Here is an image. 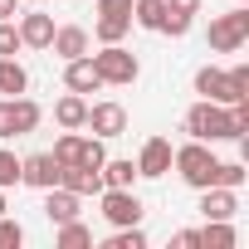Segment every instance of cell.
I'll list each match as a JSON object with an SVG mask.
<instances>
[{"mask_svg": "<svg viewBox=\"0 0 249 249\" xmlns=\"http://www.w3.org/2000/svg\"><path fill=\"white\" fill-rule=\"evenodd\" d=\"M186 132L196 142H244V132L234 127V117H230V103H210V98H200L186 112Z\"/></svg>", "mask_w": 249, "mask_h": 249, "instance_id": "6da1fadb", "label": "cell"}, {"mask_svg": "<svg viewBox=\"0 0 249 249\" xmlns=\"http://www.w3.org/2000/svg\"><path fill=\"white\" fill-rule=\"evenodd\" d=\"M171 166H176V176L191 186V191H205V186H215V171H220V161H215V152H210V142H186V147H176L171 152Z\"/></svg>", "mask_w": 249, "mask_h": 249, "instance_id": "7a4b0ae2", "label": "cell"}, {"mask_svg": "<svg viewBox=\"0 0 249 249\" xmlns=\"http://www.w3.org/2000/svg\"><path fill=\"white\" fill-rule=\"evenodd\" d=\"M196 93L210 98V103H239L249 98V69L234 64V69H200L196 73Z\"/></svg>", "mask_w": 249, "mask_h": 249, "instance_id": "3957f363", "label": "cell"}, {"mask_svg": "<svg viewBox=\"0 0 249 249\" xmlns=\"http://www.w3.org/2000/svg\"><path fill=\"white\" fill-rule=\"evenodd\" d=\"M88 59H93L103 88H107V83H112V88H127V83H137V73H142L137 54H132V49H122V44H103V49L88 54Z\"/></svg>", "mask_w": 249, "mask_h": 249, "instance_id": "277c9868", "label": "cell"}, {"mask_svg": "<svg viewBox=\"0 0 249 249\" xmlns=\"http://www.w3.org/2000/svg\"><path fill=\"white\" fill-rule=\"evenodd\" d=\"M205 39H210V49H215V54H234V49L249 39V5H234L230 15H215Z\"/></svg>", "mask_w": 249, "mask_h": 249, "instance_id": "5b68a950", "label": "cell"}, {"mask_svg": "<svg viewBox=\"0 0 249 249\" xmlns=\"http://www.w3.org/2000/svg\"><path fill=\"white\" fill-rule=\"evenodd\" d=\"M54 161L59 166H103L107 161V152H103V137H78V132H64L59 142H54Z\"/></svg>", "mask_w": 249, "mask_h": 249, "instance_id": "8992f818", "label": "cell"}, {"mask_svg": "<svg viewBox=\"0 0 249 249\" xmlns=\"http://www.w3.org/2000/svg\"><path fill=\"white\" fill-rule=\"evenodd\" d=\"M93 35L98 44H122V35L132 30V0H98V10H93Z\"/></svg>", "mask_w": 249, "mask_h": 249, "instance_id": "52a82bcc", "label": "cell"}, {"mask_svg": "<svg viewBox=\"0 0 249 249\" xmlns=\"http://www.w3.org/2000/svg\"><path fill=\"white\" fill-rule=\"evenodd\" d=\"M98 196H103V220H107L112 230H117V225H142V210H147V205H142L132 191H112V186H103Z\"/></svg>", "mask_w": 249, "mask_h": 249, "instance_id": "ba28073f", "label": "cell"}, {"mask_svg": "<svg viewBox=\"0 0 249 249\" xmlns=\"http://www.w3.org/2000/svg\"><path fill=\"white\" fill-rule=\"evenodd\" d=\"M83 127H93V137H122L127 132V107L122 103H88Z\"/></svg>", "mask_w": 249, "mask_h": 249, "instance_id": "9c48e42d", "label": "cell"}, {"mask_svg": "<svg viewBox=\"0 0 249 249\" xmlns=\"http://www.w3.org/2000/svg\"><path fill=\"white\" fill-rule=\"evenodd\" d=\"M20 186H35V191L59 186V161H54V152H35V157H25V161H20Z\"/></svg>", "mask_w": 249, "mask_h": 249, "instance_id": "30bf717a", "label": "cell"}, {"mask_svg": "<svg viewBox=\"0 0 249 249\" xmlns=\"http://www.w3.org/2000/svg\"><path fill=\"white\" fill-rule=\"evenodd\" d=\"M166 171H171V142H166V137H147L142 152H137V176L157 181V176H166Z\"/></svg>", "mask_w": 249, "mask_h": 249, "instance_id": "8fae6325", "label": "cell"}, {"mask_svg": "<svg viewBox=\"0 0 249 249\" xmlns=\"http://www.w3.org/2000/svg\"><path fill=\"white\" fill-rule=\"evenodd\" d=\"M20 39H25V49H49V39H54V15H44V10H30V15H20Z\"/></svg>", "mask_w": 249, "mask_h": 249, "instance_id": "7c38bea8", "label": "cell"}, {"mask_svg": "<svg viewBox=\"0 0 249 249\" xmlns=\"http://www.w3.org/2000/svg\"><path fill=\"white\" fill-rule=\"evenodd\" d=\"M64 83H69V93H98V88H103V78H98V69H93L88 54L64 59Z\"/></svg>", "mask_w": 249, "mask_h": 249, "instance_id": "4fadbf2b", "label": "cell"}, {"mask_svg": "<svg viewBox=\"0 0 249 249\" xmlns=\"http://www.w3.org/2000/svg\"><path fill=\"white\" fill-rule=\"evenodd\" d=\"M200 215L205 220H234L239 215V196L225 191V186H205L200 191Z\"/></svg>", "mask_w": 249, "mask_h": 249, "instance_id": "5bb4252c", "label": "cell"}, {"mask_svg": "<svg viewBox=\"0 0 249 249\" xmlns=\"http://www.w3.org/2000/svg\"><path fill=\"white\" fill-rule=\"evenodd\" d=\"M59 186L83 200V196H98V191H103V176H98L93 166H59Z\"/></svg>", "mask_w": 249, "mask_h": 249, "instance_id": "9a60e30c", "label": "cell"}, {"mask_svg": "<svg viewBox=\"0 0 249 249\" xmlns=\"http://www.w3.org/2000/svg\"><path fill=\"white\" fill-rule=\"evenodd\" d=\"M49 49L59 59H78V54H88V30L83 25H59L54 39H49Z\"/></svg>", "mask_w": 249, "mask_h": 249, "instance_id": "2e32d148", "label": "cell"}, {"mask_svg": "<svg viewBox=\"0 0 249 249\" xmlns=\"http://www.w3.org/2000/svg\"><path fill=\"white\" fill-rule=\"evenodd\" d=\"M196 10H200V0H166V20H161V35H171V39H181V35L191 30V20H196Z\"/></svg>", "mask_w": 249, "mask_h": 249, "instance_id": "e0dca14e", "label": "cell"}, {"mask_svg": "<svg viewBox=\"0 0 249 249\" xmlns=\"http://www.w3.org/2000/svg\"><path fill=\"white\" fill-rule=\"evenodd\" d=\"M83 117H88V98H83V93H64V98L54 103V122H59L64 132H78Z\"/></svg>", "mask_w": 249, "mask_h": 249, "instance_id": "ac0fdd59", "label": "cell"}, {"mask_svg": "<svg viewBox=\"0 0 249 249\" xmlns=\"http://www.w3.org/2000/svg\"><path fill=\"white\" fill-rule=\"evenodd\" d=\"M44 215H49L54 225L78 220V196H73V191H64V186H49V191H44Z\"/></svg>", "mask_w": 249, "mask_h": 249, "instance_id": "d6986e66", "label": "cell"}, {"mask_svg": "<svg viewBox=\"0 0 249 249\" xmlns=\"http://www.w3.org/2000/svg\"><path fill=\"white\" fill-rule=\"evenodd\" d=\"M10 117H15V137H30L35 127H39V117H44V107L35 103V98H10Z\"/></svg>", "mask_w": 249, "mask_h": 249, "instance_id": "ffe728a7", "label": "cell"}, {"mask_svg": "<svg viewBox=\"0 0 249 249\" xmlns=\"http://www.w3.org/2000/svg\"><path fill=\"white\" fill-rule=\"evenodd\" d=\"M98 176H103V186H112V191H132V181H137V161H127V157L103 161Z\"/></svg>", "mask_w": 249, "mask_h": 249, "instance_id": "44dd1931", "label": "cell"}, {"mask_svg": "<svg viewBox=\"0 0 249 249\" xmlns=\"http://www.w3.org/2000/svg\"><path fill=\"white\" fill-rule=\"evenodd\" d=\"M25 88H30L25 64H20V59H0V93H5V98H20Z\"/></svg>", "mask_w": 249, "mask_h": 249, "instance_id": "7402d4cb", "label": "cell"}, {"mask_svg": "<svg viewBox=\"0 0 249 249\" xmlns=\"http://www.w3.org/2000/svg\"><path fill=\"white\" fill-rule=\"evenodd\" d=\"M161 20H166V0H132V25L161 35Z\"/></svg>", "mask_w": 249, "mask_h": 249, "instance_id": "603a6c76", "label": "cell"}, {"mask_svg": "<svg viewBox=\"0 0 249 249\" xmlns=\"http://www.w3.org/2000/svg\"><path fill=\"white\" fill-rule=\"evenodd\" d=\"M54 244H59V249H88V244H93V230L78 225V220H64L59 234H54Z\"/></svg>", "mask_w": 249, "mask_h": 249, "instance_id": "cb8c5ba5", "label": "cell"}, {"mask_svg": "<svg viewBox=\"0 0 249 249\" xmlns=\"http://www.w3.org/2000/svg\"><path fill=\"white\" fill-rule=\"evenodd\" d=\"M234 225L230 220H205V230H200V244H210V249H234Z\"/></svg>", "mask_w": 249, "mask_h": 249, "instance_id": "d4e9b609", "label": "cell"}, {"mask_svg": "<svg viewBox=\"0 0 249 249\" xmlns=\"http://www.w3.org/2000/svg\"><path fill=\"white\" fill-rule=\"evenodd\" d=\"M244 181H249L244 161H220V171H215V186H225V191H239Z\"/></svg>", "mask_w": 249, "mask_h": 249, "instance_id": "484cf974", "label": "cell"}, {"mask_svg": "<svg viewBox=\"0 0 249 249\" xmlns=\"http://www.w3.org/2000/svg\"><path fill=\"white\" fill-rule=\"evenodd\" d=\"M10 186H20V157L0 147V191H10Z\"/></svg>", "mask_w": 249, "mask_h": 249, "instance_id": "4316f807", "label": "cell"}, {"mask_svg": "<svg viewBox=\"0 0 249 249\" xmlns=\"http://www.w3.org/2000/svg\"><path fill=\"white\" fill-rule=\"evenodd\" d=\"M25 49V39H20V30L10 25V20H0V59H15Z\"/></svg>", "mask_w": 249, "mask_h": 249, "instance_id": "83f0119b", "label": "cell"}, {"mask_svg": "<svg viewBox=\"0 0 249 249\" xmlns=\"http://www.w3.org/2000/svg\"><path fill=\"white\" fill-rule=\"evenodd\" d=\"M20 244H25V230H20V220L0 215V249H20Z\"/></svg>", "mask_w": 249, "mask_h": 249, "instance_id": "f1b7e54d", "label": "cell"}, {"mask_svg": "<svg viewBox=\"0 0 249 249\" xmlns=\"http://www.w3.org/2000/svg\"><path fill=\"white\" fill-rule=\"evenodd\" d=\"M15 137V117H10V98H0V142Z\"/></svg>", "mask_w": 249, "mask_h": 249, "instance_id": "f546056e", "label": "cell"}, {"mask_svg": "<svg viewBox=\"0 0 249 249\" xmlns=\"http://www.w3.org/2000/svg\"><path fill=\"white\" fill-rule=\"evenodd\" d=\"M196 244H200V230H181L176 234V249H196Z\"/></svg>", "mask_w": 249, "mask_h": 249, "instance_id": "4dcf8cb0", "label": "cell"}, {"mask_svg": "<svg viewBox=\"0 0 249 249\" xmlns=\"http://www.w3.org/2000/svg\"><path fill=\"white\" fill-rule=\"evenodd\" d=\"M0 20H15V0H0Z\"/></svg>", "mask_w": 249, "mask_h": 249, "instance_id": "1f68e13d", "label": "cell"}, {"mask_svg": "<svg viewBox=\"0 0 249 249\" xmlns=\"http://www.w3.org/2000/svg\"><path fill=\"white\" fill-rule=\"evenodd\" d=\"M0 215H5V191H0Z\"/></svg>", "mask_w": 249, "mask_h": 249, "instance_id": "d6a6232c", "label": "cell"}, {"mask_svg": "<svg viewBox=\"0 0 249 249\" xmlns=\"http://www.w3.org/2000/svg\"><path fill=\"white\" fill-rule=\"evenodd\" d=\"M30 5H44V0H30Z\"/></svg>", "mask_w": 249, "mask_h": 249, "instance_id": "836d02e7", "label": "cell"}, {"mask_svg": "<svg viewBox=\"0 0 249 249\" xmlns=\"http://www.w3.org/2000/svg\"><path fill=\"white\" fill-rule=\"evenodd\" d=\"M239 5H244V0H239Z\"/></svg>", "mask_w": 249, "mask_h": 249, "instance_id": "e575fe53", "label": "cell"}]
</instances>
